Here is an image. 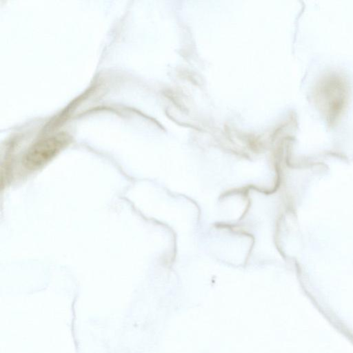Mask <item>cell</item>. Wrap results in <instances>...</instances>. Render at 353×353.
I'll list each match as a JSON object with an SVG mask.
<instances>
[{
  "label": "cell",
  "instance_id": "obj_1",
  "mask_svg": "<svg viewBox=\"0 0 353 353\" xmlns=\"http://www.w3.org/2000/svg\"><path fill=\"white\" fill-rule=\"evenodd\" d=\"M68 135L63 132L46 135L34 142L26 150L23 165L28 170L43 167L55 157L68 143Z\"/></svg>",
  "mask_w": 353,
  "mask_h": 353
}]
</instances>
